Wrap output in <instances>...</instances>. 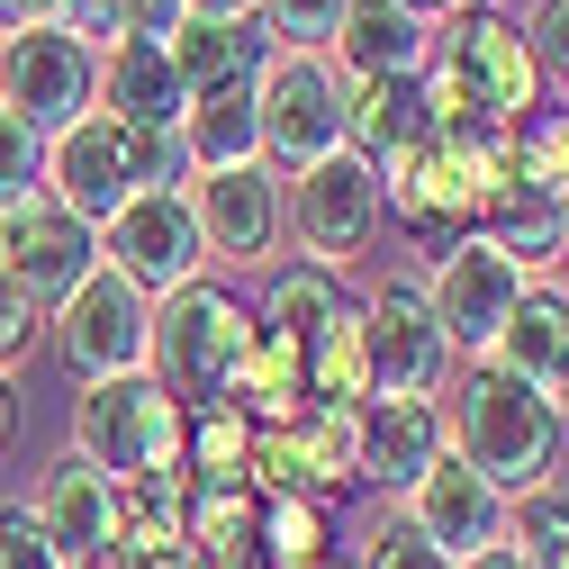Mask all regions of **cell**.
<instances>
[{
  "instance_id": "obj_1",
  "label": "cell",
  "mask_w": 569,
  "mask_h": 569,
  "mask_svg": "<svg viewBox=\"0 0 569 569\" xmlns=\"http://www.w3.org/2000/svg\"><path fill=\"white\" fill-rule=\"evenodd\" d=\"M443 452H461L497 497H525L542 479H560V416L533 380H516L507 362H461V389L443 407Z\"/></svg>"
},
{
  "instance_id": "obj_2",
  "label": "cell",
  "mask_w": 569,
  "mask_h": 569,
  "mask_svg": "<svg viewBox=\"0 0 569 569\" xmlns=\"http://www.w3.org/2000/svg\"><path fill=\"white\" fill-rule=\"evenodd\" d=\"M181 435H190V416L172 407V389H163L154 371L82 380V398H73V452H82L109 488H136V479L181 470Z\"/></svg>"
},
{
  "instance_id": "obj_3",
  "label": "cell",
  "mask_w": 569,
  "mask_h": 569,
  "mask_svg": "<svg viewBox=\"0 0 569 569\" xmlns=\"http://www.w3.org/2000/svg\"><path fill=\"white\" fill-rule=\"evenodd\" d=\"M244 343H253V308L236 290H218V280H190V290L154 299V352H146V371L172 389L181 416H199V407L227 398Z\"/></svg>"
},
{
  "instance_id": "obj_4",
  "label": "cell",
  "mask_w": 569,
  "mask_h": 569,
  "mask_svg": "<svg viewBox=\"0 0 569 569\" xmlns=\"http://www.w3.org/2000/svg\"><path fill=\"white\" fill-rule=\"evenodd\" d=\"M253 118H262V163L299 181L308 163L343 154V73L326 54H271L253 73Z\"/></svg>"
},
{
  "instance_id": "obj_5",
  "label": "cell",
  "mask_w": 569,
  "mask_h": 569,
  "mask_svg": "<svg viewBox=\"0 0 569 569\" xmlns=\"http://www.w3.org/2000/svg\"><path fill=\"white\" fill-rule=\"evenodd\" d=\"M435 73H452V91L488 118V127H525L533 109H542V73H533V46H525V28L497 10H461V19H443V37H435Z\"/></svg>"
},
{
  "instance_id": "obj_6",
  "label": "cell",
  "mask_w": 569,
  "mask_h": 569,
  "mask_svg": "<svg viewBox=\"0 0 569 569\" xmlns=\"http://www.w3.org/2000/svg\"><path fill=\"white\" fill-rule=\"evenodd\" d=\"M280 236H299V262L343 271L352 253H371V236H380V172L352 146L326 154V163H308L299 181H280Z\"/></svg>"
},
{
  "instance_id": "obj_7",
  "label": "cell",
  "mask_w": 569,
  "mask_h": 569,
  "mask_svg": "<svg viewBox=\"0 0 569 569\" xmlns=\"http://www.w3.org/2000/svg\"><path fill=\"white\" fill-rule=\"evenodd\" d=\"M91 82H100V54L73 28L0 37V118H19L28 136H63L73 118H91Z\"/></svg>"
},
{
  "instance_id": "obj_8",
  "label": "cell",
  "mask_w": 569,
  "mask_h": 569,
  "mask_svg": "<svg viewBox=\"0 0 569 569\" xmlns=\"http://www.w3.org/2000/svg\"><path fill=\"white\" fill-rule=\"evenodd\" d=\"M100 271V236L73 218V208H54L46 190H19L10 208H0V280L46 317L82 290V280Z\"/></svg>"
},
{
  "instance_id": "obj_9",
  "label": "cell",
  "mask_w": 569,
  "mask_h": 569,
  "mask_svg": "<svg viewBox=\"0 0 569 569\" xmlns=\"http://www.w3.org/2000/svg\"><path fill=\"white\" fill-rule=\"evenodd\" d=\"M362 352H371V398H443L452 389V343L425 308V280L389 271L362 299Z\"/></svg>"
},
{
  "instance_id": "obj_10",
  "label": "cell",
  "mask_w": 569,
  "mask_h": 569,
  "mask_svg": "<svg viewBox=\"0 0 569 569\" xmlns=\"http://www.w3.org/2000/svg\"><path fill=\"white\" fill-rule=\"evenodd\" d=\"M100 262L118 280H136L146 299H172V290H190V280H208V244H199V218H190V190H136L100 227Z\"/></svg>"
},
{
  "instance_id": "obj_11",
  "label": "cell",
  "mask_w": 569,
  "mask_h": 569,
  "mask_svg": "<svg viewBox=\"0 0 569 569\" xmlns=\"http://www.w3.org/2000/svg\"><path fill=\"white\" fill-rule=\"evenodd\" d=\"M54 352H63L82 380H127V371H146V352H154V299L100 262L82 290L54 308Z\"/></svg>"
},
{
  "instance_id": "obj_12",
  "label": "cell",
  "mask_w": 569,
  "mask_h": 569,
  "mask_svg": "<svg viewBox=\"0 0 569 569\" xmlns=\"http://www.w3.org/2000/svg\"><path fill=\"white\" fill-rule=\"evenodd\" d=\"M416 280H425V308H435V326H443V343L461 352V362H479V352L507 335L516 299H525V271L488 236H461L452 253H435V271H416Z\"/></svg>"
},
{
  "instance_id": "obj_13",
  "label": "cell",
  "mask_w": 569,
  "mask_h": 569,
  "mask_svg": "<svg viewBox=\"0 0 569 569\" xmlns=\"http://www.w3.org/2000/svg\"><path fill=\"white\" fill-rule=\"evenodd\" d=\"M37 190L54 199V208H73V218L100 236L118 208L136 199V136L118 127V118H73L63 136H46V172H37Z\"/></svg>"
},
{
  "instance_id": "obj_14",
  "label": "cell",
  "mask_w": 569,
  "mask_h": 569,
  "mask_svg": "<svg viewBox=\"0 0 569 569\" xmlns=\"http://www.w3.org/2000/svg\"><path fill=\"white\" fill-rule=\"evenodd\" d=\"M398 525H416L425 542H435V551L461 569V560H479V551L507 542V497H497L461 452H443L435 470L407 488V516H398Z\"/></svg>"
},
{
  "instance_id": "obj_15",
  "label": "cell",
  "mask_w": 569,
  "mask_h": 569,
  "mask_svg": "<svg viewBox=\"0 0 569 569\" xmlns=\"http://www.w3.org/2000/svg\"><path fill=\"white\" fill-rule=\"evenodd\" d=\"M19 507H28V525L46 533V551H54L63 569H91V560H109V542H118V488H109L82 452L46 461V479L19 497Z\"/></svg>"
},
{
  "instance_id": "obj_16",
  "label": "cell",
  "mask_w": 569,
  "mask_h": 569,
  "mask_svg": "<svg viewBox=\"0 0 569 569\" xmlns=\"http://www.w3.org/2000/svg\"><path fill=\"white\" fill-rule=\"evenodd\" d=\"M443 461V398H362L352 407V479L362 488H416Z\"/></svg>"
},
{
  "instance_id": "obj_17",
  "label": "cell",
  "mask_w": 569,
  "mask_h": 569,
  "mask_svg": "<svg viewBox=\"0 0 569 569\" xmlns=\"http://www.w3.org/2000/svg\"><path fill=\"white\" fill-rule=\"evenodd\" d=\"M190 218H199L208 262H262L280 244V172L271 163H244V172L190 181Z\"/></svg>"
},
{
  "instance_id": "obj_18",
  "label": "cell",
  "mask_w": 569,
  "mask_h": 569,
  "mask_svg": "<svg viewBox=\"0 0 569 569\" xmlns=\"http://www.w3.org/2000/svg\"><path fill=\"white\" fill-rule=\"evenodd\" d=\"M91 100H100V118H118V127H136V136H172V127L190 118V91H181V73H172L163 37H118V46H100Z\"/></svg>"
},
{
  "instance_id": "obj_19",
  "label": "cell",
  "mask_w": 569,
  "mask_h": 569,
  "mask_svg": "<svg viewBox=\"0 0 569 569\" xmlns=\"http://www.w3.org/2000/svg\"><path fill=\"white\" fill-rule=\"evenodd\" d=\"M326 63H335L343 82H407V73L435 63V28L407 19L398 0H352L343 28H335V46H326Z\"/></svg>"
},
{
  "instance_id": "obj_20",
  "label": "cell",
  "mask_w": 569,
  "mask_h": 569,
  "mask_svg": "<svg viewBox=\"0 0 569 569\" xmlns=\"http://www.w3.org/2000/svg\"><path fill=\"white\" fill-rule=\"evenodd\" d=\"M516 154V146H507ZM560 227H569V199L551 190V181H533V172H516L507 163V181L488 190V208H479V236L507 253L525 280L542 271V262H560Z\"/></svg>"
},
{
  "instance_id": "obj_21",
  "label": "cell",
  "mask_w": 569,
  "mask_h": 569,
  "mask_svg": "<svg viewBox=\"0 0 569 569\" xmlns=\"http://www.w3.org/2000/svg\"><path fill=\"white\" fill-rule=\"evenodd\" d=\"M163 54H172L181 91L208 100V91H253V73L271 63V37H262L253 19H181V28L163 37Z\"/></svg>"
},
{
  "instance_id": "obj_22",
  "label": "cell",
  "mask_w": 569,
  "mask_h": 569,
  "mask_svg": "<svg viewBox=\"0 0 569 569\" xmlns=\"http://www.w3.org/2000/svg\"><path fill=\"white\" fill-rule=\"evenodd\" d=\"M425 136H435V118H425V73H407V82H343V146L371 172L416 154Z\"/></svg>"
},
{
  "instance_id": "obj_23",
  "label": "cell",
  "mask_w": 569,
  "mask_h": 569,
  "mask_svg": "<svg viewBox=\"0 0 569 569\" xmlns=\"http://www.w3.org/2000/svg\"><path fill=\"white\" fill-rule=\"evenodd\" d=\"M172 136H181L190 181L262 163V118H253V91H208V100H190V118H181Z\"/></svg>"
},
{
  "instance_id": "obj_24",
  "label": "cell",
  "mask_w": 569,
  "mask_h": 569,
  "mask_svg": "<svg viewBox=\"0 0 569 569\" xmlns=\"http://www.w3.org/2000/svg\"><path fill=\"white\" fill-rule=\"evenodd\" d=\"M569 352V290L560 280H525V299H516V317H507V335L488 343V362H507L516 380H551V362Z\"/></svg>"
},
{
  "instance_id": "obj_25",
  "label": "cell",
  "mask_w": 569,
  "mask_h": 569,
  "mask_svg": "<svg viewBox=\"0 0 569 569\" xmlns=\"http://www.w3.org/2000/svg\"><path fill=\"white\" fill-rule=\"evenodd\" d=\"M299 371H308V407H362L371 398V352H362V299H343L308 352H299Z\"/></svg>"
},
{
  "instance_id": "obj_26",
  "label": "cell",
  "mask_w": 569,
  "mask_h": 569,
  "mask_svg": "<svg viewBox=\"0 0 569 569\" xmlns=\"http://www.w3.org/2000/svg\"><path fill=\"white\" fill-rule=\"evenodd\" d=\"M343 299H352V290H343V271H326V262H280V271L262 280V308H253V317H262L280 343H299V352H308V335H317Z\"/></svg>"
},
{
  "instance_id": "obj_27",
  "label": "cell",
  "mask_w": 569,
  "mask_h": 569,
  "mask_svg": "<svg viewBox=\"0 0 569 569\" xmlns=\"http://www.w3.org/2000/svg\"><path fill=\"white\" fill-rule=\"evenodd\" d=\"M290 452H299L308 497H343V488H362V479H352V407H308V416L290 425Z\"/></svg>"
},
{
  "instance_id": "obj_28",
  "label": "cell",
  "mask_w": 569,
  "mask_h": 569,
  "mask_svg": "<svg viewBox=\"0 0 569 569\" xmlns=\"http://www.w3.org/2000/svg\"><path fill=\"white\" fill-rule=\"evenodd\" d=\"M253 560L262 569H326V507L317 497H271L253 516Z\"/></svg>"
},
{
  "instance_id": "obj_29",
  "label": "cell",
  "mask_w": 569,
  "mask_h": 569,
  "mask_svg": "<svg viewBox=\"0 0 569 569\" xmlns=\"http://www.w3.org/2000/svg\"><path fill=\"white\" fill-rule=\"evenodd\" d=\"M244 461H253V425L236 407H199L190 435H181V470L190 479H218V488H244Z\"/></svg>"
},
{
  "instance_id": "obj_30",
  "label": "cell",
  "mask_w": 569,
  "mask_h": 569,
  "mask_svg": "<svg viewBox=\"0 0 569 569\" xmlns=\"http://www.w3.org/2000/svg\"><path fill=\"white\" fill-rule=\"evenodd\" d=\"M560 542H569V488H560V479H542V488L507 497V551H516L525 569H542Z\"/></svg>"
},
{
  "instance_id": "obj_31",
  "label": "cell",
  "mask_w": 569,
  "mask_h": 569,
  "mask_svg": "<svg viewBox=\"0 0 569 569\" xmlns=\"http://www.w3.org/2000/svg\"><path fill=\"white\" fill-rule=\"evenodd\" d=\"M352 0H253V28L271 37V54H326Z\"/></svg>"
},
{
  "instance_id": "obj_32",
  "label": "cell",
  "mask_w": 569,
  "mask_h": 569,
  "mask_svg": "<svg viewBox=\"0 0 569 569\" xmlns=\"http://www.w3.org/2000/svg\"><path fill=\"white\" fill-rule=\"evenodd\" d=\"M181 28V0H73V37L100 54L118 37H172Z\"/></svg>"
},
{
  "instance_id": "obj_33",
  "label": "cell",
  "mask_w": 569,
  "mask_h": 569,
  "mask_svg": "<svg viewBox=\"0 0 569 569\" xmlns=\"http://www.w3.org/2000/svg\"><path fill=\"white\" fill-rule=\"evenodd\" d=\"M525 46H533V73H551L569 91V0H533V19H516Z\"/></svg>"
},
{
  "instance_id": "obj_34",
  "label": "cell",
  "mask_w": 569,
  "mask_h": 569,
  "mask_svg": "<svg viewBox=\"0 0 569 569\" xmlns=\"http://www.w3.org/2000/svg\"><path fill=\"white\" fill-rule=\"evenodd\" d=\"M37 172H46V136H28L19 118H0V199L37 190Z\"/></svg>"
},
{
  "instance_id": "obj_35",
  "label": "cell",
  "mask_w": 569,
  "mask_h": 569,
  "mask_svg": "<svg viewBox=\"0 0 569 569\" xmlns=\"http://www.w3.org/2000/svg\"><path fill=\"white\" fill-rule=\"evenodd\" d=\"M362 569H452V560H443L435 542H425L416 525H380V533H371V560H362Z\"/></svg>"
},
{
  "instance_id": "obj_36",
  "label": "cell",
  "mask_w": 569,
  "mask_h": 569,
  "mask_svg": "<svg viewBox=\"0 0 569 569\" xmlns=\"http://www.w3.org/2000/svg\"><path fill=\"white\" fill-rule=\"evenodd\" d=\"M0 569H63V560L46 551V533L28 525V507H19V497L0 507Z\"/></svg>"
},
{
  "instance_id": "obj_37",
  "label": "cell",
  "mask_w": 569,
  "mask_h": 569,
  "mask_svg": "<svg viewBox=\"0 0 569 569\" xmlns=\"http://www.w3.org/2000/svg\"><path fill=\"white\" fill-rule=\"evenodd\" d=\"M37 326H46V317H37V308H28L19 290H10V280H0V371H10L19 352L37 343Z\"/></svg>"
},
{
  "instance_id": "obj_38",
  "label": "cell",
  "mask_w": 569,
  "mask_h": 569,
  "mask_svg": "<svg viewBox=\"0 0 569 569\" xmlns=\"http://www.w3.org/2000/svg\"><path fill=\"white\" fill-rule=\"evenodd\" d=\"M10 28H73V0H0V37Z\"/></svg>"
},
{
  "instance_id": "obj_39",
  "label": "cell",
  "mask_w": 569,
  "mask_h": 569,
  "mask_svg": "<svg viewBox=\"0 0 569 569\" xmlns=\"http://www.w3.org/2000/svg\"><path fill=\"white\" fill-rule=\"evenodd\" d=\"M398 10H407V19H425V28H435V19H461V10H488V0H398Z\"/></svg>"
},
{
  "instance_id": "obj_40",
  "label": "cell",
  "mask_w": 569,
  "mask_h": 569,
  "mask_svg": "<svg viewBox=\"0 0 569 569\" xmlns=\"http://www.w3.org/2000/svg\"><path fill=\"white\" fill-rule=\"evenodd\" d=\"M181 19H253V0H181Z\"/></svg>"
},
{
  "instance_id": "obj_41",
  "label": "cell",
  "mask_w": 569,
  "mask_h": 569,
  "mask_svg": "<svg viewBox=\"0 0 569 569\" xmlns=\"http://www.w3.org/2000/svg\"><path fill=\"white\" fill-rule=\"evenodd\" d=\"M19 443V389H10V371H0V452Z\"/></svg>"
},
{
  "instance_id": "obj_42",
  "label": "cell",
  "mask_w": 569,
  "mask_h": 569,
  "mask_svg": "<svg viewBox=\"0 0 569 569\" xmlns=\"http://www.w3.org/2000/svg\"><path fill=\"white\" fill-rule=\"evenodd\" d=\"M542 398H551V416L569 425V352H560V362H551V380H542Z\"/></svg>"
},
{
  "instance_id": "obj_43",
  "label": "cell",
  "mask_w": 569,
  "mask_h": 569,
  "mask_svg": "<svg viewBox=\"0 0 569 569\" xmlns=\"http://www.w3.org/2000/svg\"><path fill=\"white\" fill-rule=\"evenodd\" d=\"M461 569H525V560H516L507 542H497V551H479V560H461Z\"/></svg>"
},
{
  "instance_id": "obj_44",
  "label": "cell",
  "mask_w": 569,
  "mask_h": 569,
  "mask_svg": "<svg viewBox=\"0 0 569 569\" xmlns=\"http://www.w3.org/2000/svg\"><path fill=\"white\" fill-rule=\"evenodd\" d=\"M326 569H352V560H326Z\"/></svg>"
},
{
  "instance_id": "obj_45",
  "label": "cell",
  "mask_w": 569,
  "mask_h": 569,
  "mask_svg": "<svg viewBox=\"0 0 569 569\" xmlns=\"http://www.w3.org/2000/svg\"><path fill=\"white\" fill-rule=\"evenodd\" d=\"M0 208H10V199H0Z\"/></svg>"
}]
</instances>
